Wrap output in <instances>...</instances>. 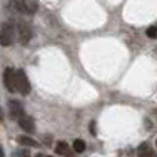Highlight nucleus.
I'll use <instances>...</instances> for the list:
<instances>
[{
	"instance_id": "obj_1",
	"label": "nucleus",
	"mask_w": 157,
	"mask_h": 157,
	"mask_svg": "<svg viewBox=\"0 0 157 157\" xmlns=\"http://www.w3.org/2000/svg\"><path fill=\"white\" fill-rule=\"evenodd\" d=\"M14 36H15V26L11 22H4L0 26V46H11L14 41Z\"/></svg>"
},
{
	"instance_id": "obj_2",
	"label": "nucleus",
	"mask_w": 157,
	"mask_h": 157,
	"mask_svg": "<svg viewBox=\"0 0 157 157\" xmlns=\"http://www.w3.org/2000/svg\"><path fill=\"white\" fill-rule=\"evenodd\" d=\"M15 90L18 92H21L22 95H29L30 90H32L30 88L29 78H28L24 69L15 71Z\"/></svg>"
},
{
	"instance_id": "obj_3",
	"label": "nucleus",
	"mask_w": 157,
	"mask_h": 157,
	"mask_svg": "<svg viewBox=\"0 0 157 157\" xmlns=\"http://www.w3.org/2000/svg\"><path fill=\"white\" fill-rule=\"evenodd\" d=\"M17 32H18V39L21 44H28L32 39L33 33H32V28L29 24H26L25 21H19L17 24Z\"/></svg>"
},
{
	"instance_id": "obj_4",
	"label": "nucleus",
	"mask_w": 157,
	"mask_h": 157,
	"mask_svg": "<svg viewBox=\"0 0 157 157\" xmlns=\"http://www.w3.org/2000/svg\"><path fill=\"white\" fill-rule=\"evenodd\" d=\"M3 83L10 92H15V71L13 68H6L3 72Z\"/></svg>"
},
{
	"instance_id": "obj_5",
	"label": "nucleus",
	"mask_w": 157,
	"mask_h": 157,
	"mask_svg": "<svg viewBox=\"0 0 157 157\" xmlns=\"http://www.w3.org/2000/svg\"><path fill=\"white\" fill-rule=\"evenodd\" d=\"M8 113H10V116L13 117V119L18 120L19 117H22L25 114V110H24V108H22L21 102H18V101H15V99H11L10 102H8Z\"/></svg>"
},
{
	"instance_id": "obj_6",
	"label": "nucleus",
	"mask_w": 157,
	"mask_h": 157,
	"mask_svg": "<svg viewBox=\"0 0 157 157\" xmlns=\"http://www.w3.org/2000/svg\"><path fill=\"white\" fill-rule=\"evenodd\" d=\"M18 124H19V127L25 131V132H28V134H33V132H35V128H36L35 120H33L30 116L24 114L22 117H19V119H18Z\"/></svg>"
},
{
	"instance_id": "obj_7",
	"label": "nucleus",
	"mask_w": 157,
	"mask_h": 157,
	"mask_svg": "<svg viewBox=\"0 0 157 157\" xmlns=\"http://www.w3.org/2000/svg\"><path fill=\"white\" fill-rule=\"evenodd\" d=\"M17 142L22 146H28V147H39V144L35 141L33 138L26 135H18L17 136Z\"/></svg>"
},
{
	"instance_id": "obj_8",
	"label": "nucleus",
	"mask_w": 157,
	"mask_h": 157,
	"mask_svg": "<svg viewBox=\"0 0 157 157\" xmlns=\"http://www.w3.org/2000/svg\"><path fill=\"white\" fill-rule=\"evenodd\" d=\"M138 157H156V153L147 144H142L138 147Z\"/></svg>"
},
{
	"instance_id": "obj_9",
	"label": "nucleus",
	"mask_w": 157,
	"mask_h": 157,
	"mask_svg": "<svg viewBox=\"0 0 157 157\" xmlns=\"http://www.w3.org/2000/svg\"><path fill=\"white\" fill-rule=\"evenodd\" d=\"M8 7H10V10L15 11V13H26L24 0H10Z\"/></svg>"
},
{
	"instance_id": "obj_10",
	"label": "nucleus",
	"mask_w": 157,
	"mask_h": 157,
	"mask_svg": "<svg viewBox=\"0 0 157 157\" xmlns=\"http://www.w3.org/2000/svg\"><path fill=\"white\" fill-rule=\"evenodd\" d=\"M55 152H57V155L65 156L66 153L69 152L68 144H66V142H58V144H57V147H55Z\"/></svg>"
},
{
	"instance_id": "obj_11",
	"label": "nucleus",
	"mask_w": 157,
	"mask_h": 157,
	"mask_svg": "<svg viewBox=\"0 0 157 157\" xmlns=\"http://www.w3.org/2000/svg\"><path fill=\"white\" fill-rule=\"evenodd\" d=\"M73 149L76 150L77 153H83L84 150H86V144H84V141H81V139H76V141L73 142Z\"/></svg>"
},
{
	"instance_id": "obj_12",
	"label": "nucleus",
	"mask_w": 157,
	"mask_h": 157,
	"mask_svg": "<svg viewBox=\"0 0 157 157\" xmlns=\"http://www.w3.org/2000/svg\"><path fill=\"white\" fill-rule=\"evenodd\" d=\"M146 36L150 39H157V26H150L146 30Z\"/></svg>"
},
{
	"instance_id": "obj_13",
	"label": "nucleus",
	"mask_w": 157,
	"mask_h": 157,
	"mask_svg": "<svg viewBox=\"0 0 157 157\" xmlns=\"http://www.w3.org/2000/svg\"><path fill=\"white\" fill-rule=\"evenodd\" d=\"M90 132H91L92 135H95V134H97V130H95V121L90 123Z\"/></svg>"
},
{
	"instance_id": "obj_14",
	"label": "nucleus",
	"mask_w": 157,
	"mask_h": 157,
	"mask_svg": "<svg viewBox=\"0 0 157 157\" xmlns=\"http://www.w3.org/2000/svg\"><path fill=\"white\" fill-rule=\"evenodd\" d=\"M0 157H4V150H3L2 145H0Z\"/></svg>"
},
{
	"instance_id": "obj_15",
	"label": "nucleus",
	"mask_w": 157,
	"mask_h": 157,
	"mask_svg": "<svg viewBox=\"0 0 157 157\" xmlns=\"http://www.w3.org/2000/svg\"><path fill=\"white\" fill-rule=\"evenodd\" d=\"M35 157H43V155H40V153H39V155H36Z\"/></svg>"
},
{
	"instance_id": "obj_16",
	"label": "nucleus",
	"mask_w": 157,
	"mask_h": 157,
	"mask_svg": "<svg viewBox=\"0 0 157 157\" xmlns=\"http://www.w3.org/2000/svg\"><path fill=\"white\" fill-rule=\"evenodd\" d=\"M0 120H2V110H0Z\"/></svg>"
},
{
	"instance_id": "obj_17",
	"label": "nucleus",
	"mask_w": 157,
	"mask_h": 157,
	"mask_svg": "<svg viewBox=\"0 0 157 157\" xmlns=\"http://www.w3.org/2000/svg\"><path fill=\"white\" fill-rule=\"evenodd\" d=\"M156 146H157V139H156Z\"/></svg>"
}]
</instances>
